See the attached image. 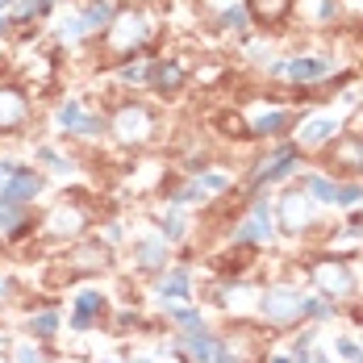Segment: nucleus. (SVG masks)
Instances as JSON below:
<instances>
[{"mask_svg":"<svg viewBox=\"0 0 363 363\" xmlns=\"http://www.w3.org/2000/svg\"><path fill=\"white\" fill-rule=\"evenodd\" d=\"M146 38H150L146 17H143V13H134V9H125V13H117V17H113L109 30H105V50L117 55V59H130Z\"/></svg>","mask_w":363,"mask_h":363,"instance_id":"1","label":"nucleus"},{"mask_svg":"<svg viewBox=\"0 0 363 363\" xmlns=\"http://www.w3.org/2000/svg\"><path fill=\"white\" fill-rule=\"evenodd\" d=\"M0 205H26V201H34L38 192H42V176L30 172V167H21V163H13V159H4L0 163Z\"/></svg>","mask_w":363,"mask_h":363,"instance_id":"2","label":"nucleus"},{"mask_svg":"<svg viewBox=\"0 0 363 363\" xmlns=\"http://www.w3.org/2000/svg\"><path fill=\"white\" fill-rule=\"evenodd\" d=\"M113 134L121 138V143H146L150 134H155V117L146 105H121V109L113 113Z\"/></svg>","mask_w":363,"mask_h":363,"instance_id":"3","label":"nucleus"},{"mask_svg":"<svg viewBox=\"0 0 363 363\" xmlns=\"http://www.w3.org/2000/svg\"><path fill=\"white\" fill-rule=\"evenodd\" d=\"M26 117H30L26 92L13 88V84H4V88H0V134H17V130L26 125Z\"/></svg>","mask_w":363,"mask_h":363,"instance_id":"4","label":"nucleus"},{"mask_svg":"<svg viewBox=\"0 0 363 363\" xmlns=\"http://www.w3.org/2000/svg\"><path fill=\"white\" fill-rule=\"evenodd\" d=\"M55 121H59L63 130H75V134H101V130H105V121L88 117L79 101H67V105H59V113H55Z\"/></svg>","mask_w":363,"mask_h":363,"instance_id":"5","label":"nucleus"},{"mask_svg":"<svg viewBox=\"0 0 363 363\" xmlns=\"http://www.w3.org/2000/svg\"><path fill=\"white\" fill-rule=\"evenodd\" d=\"M280 72L296 79V84H313V79H326L330 63L326 59H292V63H280Z\"/></svg>","mask_w":363,"mask_h":363,"instance_id":"6","label":"nucleus"},{"mask_svg":"<svg viewBox=\"0 0 363 363\" xmlns=\"http://www.w3.org/2000/svg\"><path fill=\"white\" fill-rule=\"evenodd\" d=\"M247 13L259 26H280L292 13V0H247Z\"/></svg>","mask_w":363,"mask_h":363,"instance_id":"7","label":"nucleus"},{"mask_svg":"<svg viewBox=\"0 0 363 363\" xmlns=\"http://www.w3.org/2000/svg\"><path fill=\"white\" fill-rule=\"evenodd\" d=\"M184 79H188V75H184L180 63H155V67H150V84H155V92H163V96L176 92Z\"/></svg>","mask_w":363,"mask_h":363,"instance_id":"8","label":"nucleus"},{"mask_svg":"<svg viewBox=\"0 0 363 363\" xmlns=\"http://www.w3.org/2000/svg\"><path fill=\"white\" fill-rule=\"evenodd\" d=\"M113 17H117V13H113L109 0H92V4L79 13V21H84V30H88V34H96V30H109Z\"/></svg>","mask_w":363,"mask_h":363,"instance_id":"9","label":"nucleus"},{"mask_svg":"<svg viewBox=\"0 0 363 363\" xmlns=\"http://www.w3.org/2000/svg\"><path fill=\"white\" fill-rule=\"evenodd\" d=\"M101 309H105V301H101V292H79V296H75L72 326H75V330H84L88 322H92V318H96V313H101Z\"/></svg>","mask_w":363,"mask_h":363,"instance_id":"10","label":"nucleus"},{"mask_svg":"<svg viewBox=\"0 0 363 363\" xmlns=\"http://www.w3.org/2000/svg\"><path fill=\"white\" fill-rule=\"evenodd\" d=\"M184 347L192 351V359L196 363H209V359H218V342L205 334V330H188L184 334Z\"/></svg>","mask_w":363,"mask_h":363,"instance_id":"11","label":"nucleus"},{"mask_svg":"<svg viewBox=\"0 0 363 363\" xmlns=\"http://www.w3.org/2000/svg\"><path fill=\"white\" fill-rule=\"evenodd\" d=\"M263 309H267L272 318H292V313L301 309V296H296V292H272Z\"/></svg>","mask_w":363,"mask_h":363,"instance_id":"12","label":"nucleus"},{"mask_svg":"<svg viewBox=\"0 0 363 363\" xmlns=\"http://www.w3.org/2000/svg\"><path fill=\"white\" fill-rule=\"evenodd\" d=\"M55 9V0H17L13 4V21H38Z\"/></svg>","mask_w":363,"mask_h":363,"instance_id":"13","label":"nucleus"},{"mask_svg":"<svg viewBox=\"0 0 363 363\" xmlns=\"http://www.w3.org/2000/svg\"><path fill=\"white\" fill-rule=\"evenodd\" d=\"M163 259H167L163 242H143V247H138V263H143V267H159Z\"/></svg>","mask_w":363,"mask_h":363,"instance_id":"14","label":"nucleus"},{"mask_svg":"<svg viewBox=\"0 0 363 363\" xmlns=\"http://www.w3.org/2000/svg\"><path fill=\"white\" fill-rule=\"evenodd\" d=\"M318 280H322L326 289H338V292L351 289V276H347V272H338V267H334V272H330V267H318Z\"/></svg>","mask_w":363,"mask_h":363,"instance_id":"15","label":"nucleus"},{"mask_svg":"<svg viewBox=\"0 0 363 363\" xmlns=\"http://www.w3.org/2000/svg\"><path fill=\"white\" fill-rule=\"evenodd\" d=\"M75 225H79V213H75V209H59V213L50 218V230H55V234H72Z\"/></svg>","mask_w":363,"mask_h":363,"instance_id":"16","label":"nucleus"},{"mask_svg":"<svg viewBox=\"0 0 363 363\" xmlns=\"http://www.w3.org/2000/svg\"><path fill=\"white\" fill-rule=\"evenodd\" d=\"M247 17H251L247 9H225V13H221V30H234V34H242V30H247Z\"/></svg>","mask_w":363,"mask_h":363,"instance_id":"17","label":"nucleus"},{"mask_svg":"<svg viewBox=\"0 0 363 363\" xmlns=\"http://www.w3.org/2000/svg\"><path fill=\"white\" fill-rule=\"evenodd\" d=\"M284 121H289L284 113H263V117L255 121V134H280V130H284Z\"/></svg>","mask_w":363,"mask_h":363,"instance_id":"18","label":"nucleus"},{"mask_svg":"<svg viewBox=\"0 0 363 363\" xmlns=\"http://www.w3.org/2000/svg\"><path fill=\"white\" fill-rule=\"evenodd\" d=\"M159 292H163V296H188V272H172Z\"/></svg>","mask_w":363,"mask_h":363,"instance_id":"19","label":"nucleus"},{"mask_svg":"<svg viewBox=\"0 0 363 363\" xmlns=\"http://www.w3.org/2000/svg\"><path fill=\"white\" fill-rule=\"evenodd\" d=\"M330 134H334V121H309L301 138H305V143H326Z\"/></svg>","mask_w":363,"mask_h":363,"instance_id":"20","label":"nucleus"},{"mask_svg":"<svg viewBox=\"0 0 363 363\" xmlns=\"http://www.w3.org/2000/svg\"><path fill=\"white\" fill-rule=\"evenodd\" d=\"M121 79H125V84H146V79H150V67H146V63H125V67H121Z\"/></svg>","mask_w":363,"mask_h":363,"instance_id":"21","label":"nucleus"},{"mask_svg":"<svg viewBox=\"0 0 363 363\" xmlns=\"http://www.w3.org/2000/svg\"><path fill=\"white\" fill-rule=\"evenodd\" d=\"M284 221H289V230H296V225L305 221V205H301L296 196H289V201H284Z\"/></svg>","mask_w":363,"mask_h":363,"instance_id":"22","label":"nucleus"},{"mask_svg":"<svg viewBox=\"0 0 363 363\" xmlns=\"http://www.w3.org/2000/svg\"><path fill=\"white\" fill-rule=\"evenodd\" d=\"M30 326H34L38 334H55V326H59V318H55V313H38V318L30 322Z\"/></svg>","mask_w":363,"mask_h":363,"instance_id":"23","label":"nucleus"},{"mask_svg":"<svg viewBox=\"0 0 363 363\" xmlns=\"http://www.w3.org/2000/svg\"><path fill=\"white\" fill-rule=\"evenodd\" d=\"M330 17H338V4L334 0H322V21H330Z\"/></svg>","mask_w":363,"mask_h":363,"instance_id":"24","label":"nucleus"},{"mask_svg":"<svg viewBox=\"0 0 363 363\" xmlns=\"http://www.w3.org/2000/svg\"><path fill=\"white\" fill-rule=\"evenodd\" d=\"M17 359H21V363H46V359H42V355H34L30 347H21V355H17Z\"/></svg>","mask_w":363,"mask_h":363,"instance_id":"25","label":"nucleus"},{"mask_svg":"<svg viewBox=\"0 0 363 363\" xmlns=\"http://www.w3.org/2000/svg\"><path fill=\"white\" fill-rule=\"evenodd\" d=\"M9 4H17V0H0V9H9Z\"/></svg>","mask_w":363,"mask_h":363,"instance_id":"26","label":"nucleus"},{"mask_svg":"<svg viewBox=\"0 0 363 363\" xmlns=\"http://www.w3.org/2000/svg\"><path fill=\"white\" fill-rule=\"evenodd\" d=\"M4 30H9V21H4V17H0V34H4Z\"/></svg>","mask_w":363,"mask_h":363,"instance_id":"27","label":"nucleus"},{"mask_svg":"<svg viewBox=\"0 0 363 363\" xmlns=\"http://www.w3.org/2000/svg\"><path fill=\"white\" fill-rule=\"evenodd\" d=\"M351 4H355V9H363V0H351Z\"/></svg>","mask_w":363,"mask_h":363,"instance_id":"28","label":"nucleus"}]
</instances>
